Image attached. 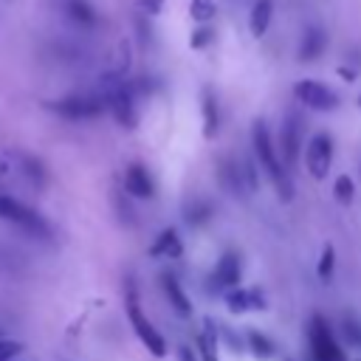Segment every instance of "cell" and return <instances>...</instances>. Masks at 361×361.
I'll return each mask as SVG.
<instances>
[{
  "instance_id": "6da1fadb",
  "label": "cell",
  "mask_w": 361,
  "mask_h": 361,
  "mask_svg": "<svg viewBox=\"0 0 361 361\" xmlns=\"http://www.w3.org/2000/svg\"><path fill=\"white\" fill-rule=\"evenodd\" d=\"M251 147H254V155H257V161H259L262 172H265V175H268V180L274 183V189H276L279 200H285V203H288V200L293 197L290 172L285 169V164H282V158H279V152H276V147H274V141H271L268 124H265L262 118H257V121H254V127H251Z\"/></svg>"
},
{
  "instance_id": "7a4b0ae2",
  "label": "cell",
  "mask_w": 361,
  "mask_h": 361,
  "mask_svg": "<svg viewBox=\"0 0 361 361\" xmlns=\"http://www.w3.org/2000/svg\"><path fill=\"white\" fill-rule=\"evenodd\" d=\"M0 220L11 223V226H17L25 234H34L39 240H51V234H54L51 223L39 212H34L31 206H25L23 200H17V197H11L6 192H0Z\"/></svg>"
},
{
  "instance_id": "3957f363",
  "label": "cell",
  "mask_w": 361,
  "mask_h": 361,
  "mask_svg": "<svg viewBox=\"0 0 361 361\" xmlns=\"http://www.w3.org/2000/svg\"><path fill=\"white\" fill-rule=\"evenodd\" d=\"M6 175H14L34 189H42L48 183L45 164L39 158H34L31 152H23V149H8L0 155V178H6Z\"/></svg>"
},
{
  "instance_id": "277c9868",
  "label": "cell",
  "mask_w": 361,
  "mask_h": 361,
  "mask_svg": "<svg viewBox=\"0 0 361 361\" xmlns=\"http://www.w3.org/2000/svg\"><path fill=\"white\" fill-rule=\"evenodd\" d=\"M127 319H130V324H133V330H135V336L141 338V344L155 355V358H164L166 355V338L152 327V322L141 313V305H138V296H135V290H130L127 293Z\"/></svg>"
},
{
  "instance_id": "5b68a950",
  "label": "cell",
  "mask_w": 361,
  "mask_h": 361,
  "mask_svg": "<svg viewBox=\"0 0 361 361\" xmlns=\"http://www.w3.org/2000/svg\"><path fill=\"white\" fill-rule=\"evenodd\" d=\"M307 341H310V355L313 361H347L344 350L338 347L330 324L324 322V316H313L307 324Z\"/></svg>"
},
{
  "instance_id": "8992f818",
  "label": "cell",
  "mask_w": 361,
  "mask_h": 361,
  "mask_svg": "<svg viewBox=\"0 0 361 361\" xmlns=\"http://www.w3.org/2000/svg\"><path fill=\"white\" fill-rule=\"evenodd\" d=\"M48 110H54L56 116L68 118V121H85V118H96L107 110V99L102 96H65L56 102H48Z\"/></svg>"
},
{
  "instance_id": "52a82bcc",
  "label": "cell",
  "mask_w": 361,
  "mask_h": 361,
  "mask_svg": "<svg viewBox=\"0 0 361 361\" xmlns=\"http://www.w3.org/2000/svg\"><path fill=\"white\" fill-rule=\"evenodd\" d=\"M104 99H107V110L113 113V118L121 124V127H135V121H138V107H135V90L130 87V82H118V85H113L107 93H104Z\"/></svg>"
},
{
  "instance_id": "ba28073f",
  "label": "cell",
  "mask_w": 361,
  "mask_h": 361,
  "mask_svg": "<svg viewBox=\"0 0 361 361\" xmlns=\"http://www.w3.org/2000/svg\"><path fill=\"white\" fill-rule=\"evenodd\" d=\"M293 96H296V102H302L307 110H316V113H327V110L338 107V96L316 79H299L293 85Z\"/></svg>"
},
{
  "instance_id": "9c48e42d",
  "label": "cell",
  "mask_w": 361,
  "mask_h": 361,
  "mask_svg": "<svg viewBox=\"0 0 361 361\" xmlns=\"http://www.w3.org/2000/svg\"><path fill=\"white\" fill-rule=\"evenodd\" d=\"M305 166L313 180H324L333 166V138L327 133H316L305 147Z\"/></svg>"
},
{
  "instance_id": "30bf717a",
  "label": "cell",
  "mask_w": 361,
  "mask_h": 361,
  "mask_svg": "<svg viewBox=\"0 0 361 361\" xmlns=\"http://www.w3.org/2000/svg\"><path fill=\"white\" fill-rule=\"evenodd\" d=\"M299 149H302V118H299V113H288L282 127H279V147H276L288 172L296 166Z\"/></svg>"
},
{
  "instance_id": "8fae6325",
  "label": "cell",
  "mask_w": 361,
  "mask_h": 361,
  "mask_svg": "<svg viewBox=\"0 0 361 361\" xmlns=\"http://www.w3.org/2000/svg\"><path fill=\"white\" fill-rule=\"evenodd\" d=\"M240 276H243V268H240V257L237 254H223L212 271V288L214 290H231V288H240Z\"/></svg>"
},
{
  "instance_id": "7c38bea8",
  "label": "cell",
  "mask_w": 361,
  "mask_h": 361,
  "mask_svg": "<svg viewBox=\"0 0 361 361\" xmlns=\"http://www.w3.org/2000/svg\"><path fill=\"white\" fill-rule=\"evenodd\" d=\"M217 180H220V186H223L228 195L248 192L245 175H243V161H237V158H231V155H223V158L217 161Z\"/></svg>"
},
{
  "instance_id": "4fadbf2b",
  "label": "cell",
  "mask_w": 361,
  "mask_h": 361,
  "mask_svg": "<svg viewBox=\"0 0 361 361\" xmlns=\"http://www.w3.org/2000/svg\"><path fill=\"white\" fill-rule=\"evenodd\" d=\"M124 189H127V195L135 197V200H149V197L155 195V183H152L147 166L130 164V166L124 169Z\"/></svg>"
},
{
  "instance_id": "5bb4252c",
  "label": "cell",
  "mask_w": 361,
  "mask_h": 361,
  "mask_svg": "<svg viewBox=\"0 0 361 361\" xmlns=\"http://www.w3.org/2000/svg\"><path fill=\"white\" fill-rule=\"evenodd\" d=\"M226 305L231 313H248V310H262L265 299L254 288H231L226 290Z\"/></svg>"
},
{
  "instance_id": "9a60e30c",
  "label": "cell",
  "mask_w": 361,
  "mask_h": 361,
  "mask_svg": "<svg viewBox=\"0 0 361 361\" xmlns=\"http://www.w3.org/2000/svg\"><path fill=\"white\" fill-rule=\"evenodd\" d=\"M62 11L71 23H76L79 28H96L99 25V14L87 0H59Z\"/></svg>"
},
{
  "instance_id": "2e32d148",
  "label": "cell",
  "mask_w": 361,
  "mask_h": 361,
  "mask_svg": "<svg viewBox=\"0 0 361 361\" xmlns=\"http://www.w3.org/2000/svg\"><path fill=\"white\" fill-rule=\"evenodd\" d=\"M180 254H183V243H180V237H178V231H175V228H164V231L155 237V243L149 245V257L178 259Z\"/></svg>"
},
{
  "instance_id": "e0dca14e",
  "label": "cell",
  "mask_w": 361,
  "mask_h": 361,
  "mask_svg": "<svg viewBox=\"0 0 361 361\" xmlns=\"http://www.w3.org/2000/svg\"><path fill=\"white\" fill-rule=\"evenodd\" d=\"M200 113H203V138L212 141L220 127V110H217V99L209 87H203V93H200Z\"/></svg>"
},
{
  "instance_id": "ac0fdd59",
  "label": "cell",
  "mask_w": 361,
  "mask_h": 361,
  "mask_svg": "<svg viewBox=\"0 0 361 361\" xmlns=\"http://www.w3.org/2000/svg\"><path fill=\"white\" fill-rule=\"evenodd\" d=\"M161 288H164V293H166L172 310H175L178 316H183V319H189V316H192V305H189V296L183 293L180 282H178L175 276H164V279H161Z\"/></svg>"
},
{
  "instance_id": "d6986e66",
  "label": "cell",
  "mask_w": 361,
  "mask_h": 361,
  "mask_svg": "<svg viewBox=\"0 0 361 361\" xmlns=\"http://www.w3.org/2000/svg\"><path fill=\"white\" fill-rule=\"evenodd\" d=\"M327 48V34L322 31V28H307L305 31V37H302V45H299V56L305 59V62H313V59H319L322 56V51Z\"/></svg>"
},
{
  "instance_id": "ffe728a7",
  "label": "cell",
  "mask_w": 361,
  "mask_h": 361,
  "mask_svg": "<svg viewBox=\"0 0 361 361\" xmlns=\"http://www.w3.org/2000/svg\"><path fill=\"white\" fill-rule=\"evenodd\" d=\"M271 17H274V0H254L251 6V17H248V28L254 37H262L271 25Z\"/></svg>"
},
{
  "instance_id": "44dd1931",
  "label": "cell",
  "mask_w": 361,
  "mask_h": 361,
  "mask_svg": "<svg viewBox=\"0 0 361 361\" xmlns=\"http://www.w3.org/2000/svg\"><path fill=\"white\" fill-rule=\"evenodd\" d=\"M195 347L200 361H217V327H212V319L203 322V330L195 336Z\"/></svg>"
},
{
  "instance_id": "7402d4cb",
  "label": "cell",
  "mask_w": 361,
  "mask_h": 361,
  "mask_svg": "<svg viewBox=\"0 0 361 361\" xmlns=\"http://www.w3.org/2000/svg\"><path fill=\"white\" fill-rule=\"evenodd\" d=\"M245 341H248V350H251V355L254 358H259V361H268V358H274V341L265 336V333H257V330H251L248 336H245Z\"/></svg>"
},
{
  "instance_id": "603a6c76",
  "label": "cell",
  "mask_w": 361,
  "mask_h": 361,
  "mask_svg": "<svg viewBox=\"0 0 361 361\" xmlns=\"http://www.w3.org/2000/svg\"><path fill=\"white\" fill-rule=\"evenodd\" d=\"M189 14L195 23L206 25L217 14V6H214V0H189Z\"/></svg>"
},
{
  "instance_id": "cb8c5ba5",
  "label": "cell",
  "mask_w": 361,
  "mask_h": 361,
  "mask_svg": "<svg viewBox=\"0 0 361 361\" xmlns=\"http://www.w3.org/2000/svg\"><path fill=\"white\" fill-rule=\"evenodd\" d=\"M212 217V203L209 200H195L189 209H186V220L192 223V226H200V223H206Z\"/></svg>"
},
{
  "instance_id": "d4e9b609",
  "label": "cell",
  "mask_w": 361,
  "mask_h": 361,
  "mask_svg": "<svg viewBox=\"0 0 361 361\" xmlns=\"http://www.w3.org/2000/svg\"><path fill=\"white\" fill-rule=\"evenodd\" d=\"M333 192H336V200L347 206V203L353 200V192H355V186H353L350 175H338V178H336V183H333Z\"/></svg>"
},
{
  "instance_id": "484cf974",
  "label": "cell",
  "mask_w": 361,
  "mask_h": 361,
  "mask_svg": "<svg viewBox=\"0 0 361 361\" xmlns=\"http://www.w3.org/2000/svg\"><path fill=\"white\" fill-rule=\"evenodd\" d=\"M333 265H336V251H333V245H324L322 257H319V268H316L319 279H330L333 276Z\"/></svg>"
},
{
  "instance_id": "4316f807",
  "label": "cell",
  "mask_w": 361,
  "mask_h": 361,
  "mask_svg": "<svg viewBox=\"0 0 361 361\" xmlns=\"http://www.w3.org/2000/svg\"><path fill=\"white\" fill-rule=\"evenodd\" d=\"M23 350H25L23 341H14V338L0 336V361H14V358L23 355Z\"/></svg>"
},
{
  "instance_id": "83f0119b",
  "label": "cell",
  "mask_w": 361,
  "mask_h": 361,
  "mask_svg": "<svg viewBox=\"0 0 361 361\" xmlns=\"http://www.w3.org/2000/svg\"><path fill=\"white\" fill-rule=\"evenodd\" d=\"M212 39H214V31H212L209 25H200L197 31H192V37H189V45H192V48H206Z\"/></svg>"
},
{
  "instance_id": "f1b7e54d",
  "label": "cell",
  "mask_w": 361,
  "mask_h": 361,
  "mask_svg": "<svg viewBox=\"0 0 361 361\" xmlns=\"http://www.w3.org/2000/svg\"><path fill=\"white\" fill-rule=\"evenodd\" d=\"M344 336H347V341H350L353 347H361V327H358V322L350 319V316H344Z\"/></svg>"
},
{
  "instance_id": "f546056e",
  "label": "cell",
  "mask_w": 361,
  "mask_h": 361,
  "mask_svg": "<svg viewBox=\"0 0 361 361\" xmlns=\"http://www.w3.org/2000/svg\"><path fill=\"white\" fill-rule=\"evenodd\" d=\"M135 6H138L144 14L155 17V14H161V8H164V0H135Z\"/></svg>"
},
{
  "instance_id": "4dcf8cb0",
  "label": "cell",
  "mask_w": 361,
  "mask_h": 361,
  "mask_svg": "<svg viewBox=\"0 0 361 361\" xmlns=\"http://www.w3.org/2000/svg\"><path fill=\"white\" fill-rule=\"evenodd\" d=\"M178 361H197V355H195V350H192V347L180 344V347H178Z\"/></svg>"
},
{
  "instance_id": "1f68e13d",
  "label": "cell",
  "mask_w": 361,
  "mask_h": 361,
  "mask_svg": "<svg viewBox=\"0 0 361 361\" xmlns=\"http://www.w3.org/2000/svg\"><path fill=\"white\" fill-rule=\"evenodd\" d=\"M0 259H6V254H3V251H0Z\"/></svg>"
},
{
  "instance_id": "d6a6232c",
  "label": "cell",
  "mask_w": 361,
  "mask_h": 361,
  "mask_svg": "<svg viewBox=\"0 0 361 361\" xmlns=\"http://www.w3.org/2000/svg\"><path fill=\"white\" fill-rule=\"evenodd\" d=\"M0 192H3V189H0Z\"/></svg>"
},
{
  "instance_id": "836d02e7",
  "label": "cell",
  "mask_w": 361,
  "mask_h": 361,
  "mask_svg": "<svg viewBox=\"0 0 361 361\" xmlns=\"http://www.w3.org/2000/svg\"><path fill=\"white\" fill-rule=\"evenodd\" d=\"M14 361H17V358H14Z\"/></svg>"
}]
</instances>
